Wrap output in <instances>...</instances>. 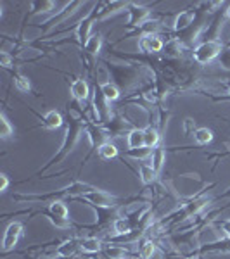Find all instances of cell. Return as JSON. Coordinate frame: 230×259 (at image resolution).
<instances>
[{
	"instance_id": "cell-18",
	"label": "cell",
	"mask_w": 230,
	"mask_h": 259,
	"mask_svg": "<svg viewBox=\"0 0 230 259\" xmlns=\"http://www.w3.org/2000/svg\"><path fill=\"white\" fill-rule=\"evenodd\" d=\"M102 252L107 259H125V257H128V250L120 247V245H106V247L102 249Z\"/></svg>"
},
{
	"instance_id": "cell-20",
	"label": "cell",
	"mask_w": 230,
	"mask_h": 259,
	"mask_svg": "<svg viewBox=\"0 0 230 259\" xmlns=\"http://www.w3.org/2000/svg\"><path fill=\"white\" fill-rule=\"evenodd\" d=\"M100 94H102L104 100L112 102V100H116L120 97V90L116 88V85L112 83H102L100 85Z\"/></svg>"
},
{
	"instance_id": "cell-19",
	"label": "cell",
	"mask_w": 230,
	"mask_h": 259,
	"mask_svg": "<svg viewBox=\"0 0 230 259\" xmlns=\"http://www.w3.org/2000/svg\"><path fill=\"white\" fill-rule=\"evenodd\" d=\"M206 204H209L208 199H196V201L189 202V204L185 206L184 209H182V213H184V216H192V214L199 213Z\"/></svg>"
},
{
	"instance_id": "cell-8",
	"label": "cell",
	"mask_w": 230,
	"mask_h": 259,
	"mask_svg": "<svg viewBox=\"0 0 230 259\" xmlns=\"http://www.w3.org/2000/svg\"><path fill=\"white\" fill-rule=\"evenodd\" d=\"M47 216L48 220H54V218H59V220H70V211H68L66 204L63 201H52L48 202L47 208Z\"/></svg>"
},
{
	"instance_id": "cell-12",
	"label": "cell",
	"mask_w": 230,
	"mask_h": 259,
	"mask_svg": "<svg viewBox=\"0 0 230 259\" xmlns=\"http://www.w3.org/2000/svg\"><path fill=\"white\" fill-rule=\"evenodd\" d=\"M127 144L130 151H135V149H142L144 147V130H130L127 135Z\"/></svg>"
},
{
	"instance_id": "cell-21",
	"label": "cell",
	"mask_w": 230,
	"mask_h": 259,
	"mask_svg": "<svg viewBox=\"0 0 230 259\" xmlns=\"http://www.w3.org/2000/svg\"><path fill=\"white\" fill-rule=\"evenodd\" d=\"M102 47V36L100 35H92L88 38V42L85 43V52H88L90 55H97Z\"/></svg>"
},
{
	"instance_id": "cell-7",
	"label": "cell",
	"mask_w": 230,
	"mask_h": 259,
	"mask_svg": "<svg viewBox=\"0 0 230 259\" xmlns=\"http://www.w3.org/2000/svg\"><path fill=\"white\" fill-rule=\"evenodd\" d=\"M97 9H94L90 12V16H87V18L83 19L82 23L78 24V28H76V36H78V40H80V43L85 47V43L88 42V38H90V28H92V23H94V19H95V14H97Z\"/></svg>"
},
{
	"instance_id": "cell-31",
	"label": "cell",
	"mask_w": 230,
	"mask_h": 259,
	"mask_svg": "<svg viewBox=\"0 0 230 259\" xmlns=\"http://www.w3.org/2000/svg\"><path fill=\"white\" fill-rule=\"evenodd\" d=\"M11 55L7 52H0V66L2 68H9L11 66Z\"/></svg>"
},
{
	"instance_id": "cell-25",
	"label": "cell",
	"mask_w": 230,
	"mask_h": 259,
	"mask_svg": "<svg viewBox=\"0 0 230 259\" xmlns=\"http://www.w3.org/2000/svg\"><path fill=\"white\" fill-rule=\"evenodd\" d=\"M194 139H196L197 144L206 145L213 140V132L209 128H197L196 132H194Z\"/></svg>"
},
{
	"instance_id": "cell-23",
	"label": "cell",
	"mask_w": 230,
	"mask_h": 259,
	"mask_svg": "<svg viewBox=\"0 0 230 259\" xmlns=\"http://www.w3.org/2000/svg\"><path fill=\"white\" fill-rule=\"evenodd\" d=\"M139 171H140V180H142L145 185L152 183V181L156 180V176H157V173L152 169L151 164H140Z\"/></svg>"
},
{
	"instance_id": "cell-5",
	"label": "cell",
	"mask_w": 230,
	"mask_h": 259,
	"mask_svg": "<svg viewBox=\"0 0 230 259\" xmlns=\"http://www.w3.org/2000/svg\"><path fill=\"white\" fill-rule=\"evenodd\" d=\"M127 12H128V26L130 28H135V26H142L144 23H147V18L151 14V11L147 7H142V6H130L127 7Z\"/></svg>"
},
{
	"instance_id": "cell-33",
	"label": "cell",
	"mask_w": 230,
	"mask_h": 259,
	"mask_svg": "<svg viewBox=\"0 0 230 259\" xmlns=\"http://www.w3.org/2000/svg\"><path fill=\"white\" fill-rule=\"evenodd\" d=\"M221 230H223L225 235L230 238V220H227V221H223V223H221Z\"/></svg>"
},
{
	"instance_id": "cell-9",
	"label": "cell",
	"mask_w": 230,
	"mask_h": 259,
	"mask_svg": "<svg viewBox=\"0 0 230 259\" xmlns=\"http://www.w3.org/2000/svg\"><path fill=\"white\" fill-rule=\"evenodd\" d=\"M70 92H71V95H73V99L75 100H78V102H83V100H87L88 99V85L85 80H75V82L71 83V87H70Z\"/></svg>"
},
{
	"instance_id": "cell-28",
	"label": "cell",
	"mask_w": 230,
	"mask_h": 259,
	"mask_svg": "<svg viewBox=\"0 0 230 259\" xmlns=\"http://www.w3.org/2000/svg\"><path fill=\"white\" fill-rule=\"evenodd\" d=\"M14 83H16V88H18L19 92H30V88H31L30 80H28L26 76H23V75H16Z\"/></svg>"
},
{
	"instance_id": "cell-35",
	"label": "cell",
	"mask_w": 230,
	"mask_h": 259,
	"mask_svg": "<svg viewBox=\"0 0 230 259\" xmlns=\"http://www.w3.org/2000/svg\"><path fill=\"white\" fill-rule=\"evenodd\" d=\"M187 259H197V257H194V256H192V257H187Z\"/></svg>"
},
{
	"instance_id": "cell-14",
	"label": "cell",
	"mask_w": 230,
	"mask_h": 259,
	"mask_svg": "<svg viewBox=\"0 0 230 259\" xmlns=\"http://www.w3.org/2000/svg\"><path fill=\"white\" fill-rule=\"evenodd\" d=\"M87 133H88V139H90V144L94 145V147L99 149L102 144H106V132H102V130H99L97 126H87Z\"/></svg>"
},
{
	"instance_id": "cell-13",
	"label": "cell",
	"mask_w": 230,
	"mask_h": 259,
	"mask_svg": "<svg viewBox=\"0 0 230 259\" xmlns=\"http://www.w3.org/2000/svg\"><path fill=\"white\" fill-rule=\"evenodd\" d=\"M80 249H82L83 252H87V254H97V252H100L104 247H102V242H100L99 238L87 237V238H83V240L80 242Z\"/></svg>"
},
{
	"instance_id": "cell-32",
	"label": "cell",
	"mask_w": 230,
	"mask_h": 259,
	"mask_svg": "<svg viewBox=\"0 0 230 259\" xmlns=\"http://www.w3.org/2000/svg\"><path fill=\"white\" fill-rule=\"evenodd\" d=\"M7 187H9V178L7 175H0V192H6Z\"/></svg>"
},
{
	"instance_id": "cell-6",
	"label": "cell",
	"mask_w": 230,
	"mask_h": 259,
	"mask_svg": "<svg viewBox=\"0 0 230 259\" xmlns=\"http://www.w3.org/2000/svg\"><path fill=\"white\" fill-rule=\"evenodd\" d=\"M139 48L147 54H154V52L163 50V42L157 35H144L139 40Z\"/></svg>"
},
{
	"instance_id": "cell-27",
	"label": "cell",
	"mask_w": 230,
	"mask_h": 259,
	"mask_svg": "<svg viewBox=\"0 0 230 259\" xmlns=\"http://www.w3.org/2000/svg\"><path fill=\"white\" fill-rule=\"evenodd\" d=\"M12 133H14V128L9 123V119L6 118V114H2L0 116V137L2 139H9Z\"/></svg>"
},
{
	"instance_id": "cell-34",
	"label": "cell",
	"mask_w": 230,
	"mask_h": 259,
	"mask_svg": "<svg viewBox=\"0 0 230 259\" xmlns=\"http://www.w3.org/2000/svg\"><path fill=\"white\" fill-rule=\"evenodd\" d=\"M227 18H228V19H230V6H228V7H227Z\"/></svg>"
},
{
	"instance_id": "cell-11",
	"label": "cell",
	"mask_w": 230,
	"mask_h": 259,
	"mask_svg": "<svg viewBox=\"0 0 230 259\" xmlns=\"http://www.w3.org/2000/svg\"><path fill=\"white\" fill-rule=\"evenodd\" d=\"M194 23V12L192 11H182L179 16L175 18L173 28L175 31H187Z\"/></svg>"
},
{
	"instance_id": "cell-26",
	"label": "cell",
	"mask_w": 230,
	"mask_h": 259,
	"mask_svg": "<svg viewBox=\"0 0 230 259\" xmlns=\"http://www.w3.org/2000/svg\"><path fill=\"white\" fill-rule=\"evenodd\" d=\"M112 228H114V232L118 233V235H128V233H132V225L128 220H125V218H118V220H114V223H112Z\"/></svg>"
},
{
	"instance_id": "cell-3",
	"label": "cell",
	"mask_w": 230,
	"mask_h": 259,
	"mask_svg": "<svg viewBox=\"0 0 230 259\" xmlns=\"http://www.w3.org/2000/svg\"><path fill=\"white\" fill-rule=\"evenodd\" d=\"M82 199L87 201L88 204L97 206V208H102V209L112 208V206L118 202V199H116L114 196H111V193L104 192V190H99V188H95V190H92V192L85 193Z\"/></svg>"
},
{
	"instance_id": "cell-15",
	"label": "cell",
	"mask_w": 230,
	"mask_h": 259,
	"mask_svg": "<svg viewBox=\"0 0 230 259\" xmlns=\"http://www.w3.org/2000/svg\"><path fill=\"white\" fill-rule=\"evenodd\" d=\"M157 144H159V132L152 126H147L144 130V147L147 149H156Z\"/></svg>"
},
{
	"instance_id": "cell-36",
	"label": "cell",
	"mask_w": 230,
	"mask_h": 259,
	"mask_svg": "<svg viewBox=\"0 0 230 259\" xmlns=\"http://www.w3.org/2000/svg\"><path fill=\"white\" fill-rule=\"evenodd\" d=\"M228 94H230V83H228Z\"/></svg>"
},
{
	"instance_id": "cell-10",
	"label": "cell",
	"mask_w": 230,
	"mask_h": 259,
	"mask_svg": "<svg viewBox=\"0 0 230 259\" xmlns=\"http://www.w3.org/2000/svg\"><path fill=\"white\" fill-rule=\"evenodd\" d=\"M78 247H80V245H78V242H76L75 238H68V240H64L63 244L55 249V256L73 257V256H76V252H78Z\"/></svg>"
},
{
	"instance_id": "cell-16",
	"label": "cell",
	"mask_w": 230,
	"mask_h": 259,
	"mask_svg": "<svg viewBox=\"0 0 230 259\" xmlns=\"http://www.w3.org/2000/svg\"><path fill=\"white\" fill-rule=\"evenodd\" d=\"M42 124L48 130H55L63 124V116L58 111H48L42 119Z\"/></svg>"
},
{
	"instance_id": "cell-2",
	"label": "cell",
	"mask_w": 230,
	"mask_h": 259,
	"mask_svg": "<svg viewBox=\"0 0 230 259\" xmlns=\"http://www.w3.org/2000/svg\"><path fill=\"white\" fill-rule=\"evenodd\" d=\"M221 43L216 40H208L194 48V60L199 64H208L221 54Z\"/></svg>"
},
{
	"instance_id": "cell-24",
	"label": "cell",
	"mask_w": 230,
	"mask_h": 259,
	"mask_svg": "<svg viewBox=\"0 0 230 259\" xmlns=\"http://www.w3.org/2000/svg\"><path fill=\"white\" fill-rule=\"evenodd\" d=\"M154 252H156L154 242H152V240H147V238L140 242V247H139L140 257H142V259H152V256H154Z\"/></svg>"
},
{
	"instance_id": "cell-22",
	"label": "cell",
	"mask_w": 230,
	"mask_h": 259,
	"mask_svg": "<svg viewBox=\"0 0 230 259\" xmlns=\"http://www.w3.org/2000/svg\"><path fill=\"white\" fill-rule=\"evenodd\" d=\"M97 152H99V156L102 157V159H114V157L118 156V149H116V145L111 144V142L102 144L97 149Z\"/></svg>"
},
{
	"instance_id": "cell-29",
	"label": "cell",
	"mask_w": 230,
	"mask_h": 259,
	"mask_svg": "<svg viewBox=\"0 0 230 259\" xmlns=\"http://www.w3.org/2000/svg\"><path fill=\"white\" fill-rule=\"evenodd\" d=\"M151 149L147 147H142V149H135V151H128L132 157H135V159H145V157H151Z\"/></svg>"
},
{
	"instance_id": "cell-1",
	"label": "cell",
	"mask_w": 230,
	"mask_h": 259,
	"mask_svg": "<svg viewBox=\"0 0 230 259\" xmlns=\"http://www.w3.org/2000/svg\"><path fill=\"white\" fill-rule=\"evenodd\" d=\"M80 133H82V124H80L76 119H71L70 126H68V130H66V137H64V142H63V144H61L59 152L55 154V156L52 157L50 161H48L47 168H50V166H54V164H59L61 161H63L64 157H66L68 154H70V152L73 151V147H75V144H76V142H78Z\"/></svg>"
},
{
	"instance_id": "cell-17",
	"label": "cell",
	"mask_w": 230,
	"mask_h": 259,
	"mask_svg": "<svg viewBox=\"0 0 230 259\" xmlns=\"http://www.w3.org/2000/svg\"><path fill=\"white\" fill-rule=\"evenodd\" d=\"M151 166H152V169H154L156 173H159L161 169H163V164H164V151H163V147H156V149H152V152H151Z\"/></svg>"
},
{
	"instance_id": "cell-4",
	"label": "cell",
	"mask_w": 230,
	"mask_h": 259,
	"mask_svg": "<svg viewBox=\"0 0 230 259\" xmlns=\"http://www.w3.org/2000/svg\"><path fill=\"white\" fill-rule=\"evenodd\" d=\"M23 233V225L19 221H12V223L7 226L6 232H4V240H2V250L4 252H9L18 245V240Z\"/></svg>"
},
{
	"instance_id": "cell-30",
	"label": "cell",
	"mask_w": 230,
	"mask_h": 259,
	"mask_svg": "<svg viewBox=\"0 0 230 259\" xmlns=\"http://www.w3.org/2000/svg\"><path fill=\"white\" fill-rule=\"evenodd\" d=\"M35 7L36 9H40L42 12H47V11H52L54 2H35Z\"/></svg>"
}]
</instances>
